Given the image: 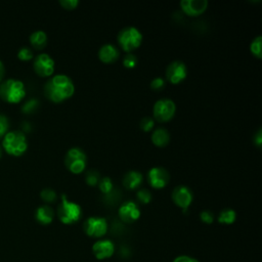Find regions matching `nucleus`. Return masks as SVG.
<instances>
[{"label": "nucleus", "mask_w": 262, "mask_h": 262, "mask_svg": "<svg viewBox=\"0 0 262 262\" xmlns=\"http://www.w3.org/2000/svg\"><path fill=\"white\" fill-rule=\"evenodd\" d=\"M38 106H39V101H38V99H36V98H30V99H28V100L24 103V105L21 106V111H23L24 113L29 114V113H33L34 111H36Z\"/></svg>", "instance_id": "obj_29"}, {"label": "nucleus", "mask_w": 262, "mask_h": 262, "mask_svg": "<svg viewBox=\"0 0 262 262\" xmlns=\"http://www.w3.org/2000/svg\"><path fill=\"white\" fill-rule=\"evenodd\" d=\"M143 36L140 30L134 26H127L118 33L117 40L120 47L127 53L133 51L140 46Z\"/></svg>", "instance_id": "obj_5"}, {"label": "nucleus", "mask_w": 262, "mask_h": 262, "mask_svg": "<svg viewBox=\"0 0 262 262\" xmlns=\"http://www.w3.org/2000/svg\"><path fill=\"white\" fill-rule=\"evenodd\" d=\"M30 42L34 48L43 49L47 44V34L43 30L34 31L30 35Z\"/></svg>", "instance_id": "obj_20"}, {"label": "nucleus", "mask_w": 262, "mask_h": 262, "mask_svg": "<svg viewBox=\"0 0 262 262\" xmlns=\"http://www.w3.org/2000/svg\"><path fill=\"white\" fill-rule=\"evenodd\" d=\"M1 156H2V147L0 146V158H1Z\"/></svg>", "instance_id": "obj_38"}, {"label": "nucleus", "mask_w": 262, "mask_h": 262, "mask_svg": "<svg viewBox=\"0 0 262 262\" xmlns=\"http://www.w3.org/2000/svg\"><path fill=\"white\" fill-rule=\"evenodd\" d=\"M120 56L118 47L113 43H105L98 49V58L105 63H111L117 60Z\"/></svg>", "instance_id": "obj_16"}, {"label": "nucleus", "mask_w": 262, "mask_h": 262, "mask_svg": "<svg viewBox=\"0 0 262 262\" xmlns=\"http://www.w3.org/2000/svg\"><path fill=\"white\" fill-rule=\"evenodd\" d=\"M236 219V213L233 209L225 208L218 215V222L222 224H232Z\"/></svg>", "instance_id": "obj_21"}, {"label": "nucleus", "mask_w": 262, "mask_h": 262, "mask_svg": "<svg viewBox=\"0 0 262 262\" xmlns=\"http://www.w3.org/2000/svg\"><path fill=\"white\" fill-rule=\"evenodd\" d=\"M9 128V121L6 116L0 114V137L4 136L8 132Z\"/></svg>", "instance_id": "obj_32"}, {"label": "nucleus", "mask_w": 262, "mask_h": 262, "mask_svg": "<svg viewBox=\"0 0 262 262\" xmlns=\"http://www.w3.org/2000/svg\"><path fill=\"white\" fill-rule=\"evenodd\" d=\"M54 59L48 53H40L34 58L33 67L35 72L41 77H49L54 72Z\"/></svg>", "instance_id": "obj_10"}, {"label": "nucleus", "mask_w": 262, "mask_h": 262, "mask_svg": "<svg viewBox=\"0 0 262 262\" xmlns=\"http://www.w3.org/2000/svg\"><path fill=\"white\" fill-rule=\"evenodd\" d=\"M143 176L137 170H130L126 172L123 176L122 183L125 188L127 189H135L142 183Z\"/></svg>", "instance_id": "obj_17"}, {"label": "nucleus", "mask_w": 262, "mask_h": 262, "mask_svg": "<svg viewBox=\"0 0 262 262\" xmlns=\"http://www.w3.org/2000/svg\"><path fill=\"white\" fill-rule=\"evenodd\" d=\"M201 220L206 224H211L214 221V214L209 210H204L200 213Z\"/></svg>", "instance_id": "obj_33"}, {"label": "nucleus", "mask_w": 262, "mask_h": 262, "mask_svg": "<svg viewBox=\"0 0 262 262\" xmlns=\"http://www.w3.org/2000/svg\"><path fill=\"white\" fill-rule=\"evenodd\" d=\"M98 187L103 194H108L114 190V183L110 177H102L98 181Z\"/></svg>", "instance_id": "obj_23"}, {"label": "nucleus", "mask_w": 262, "mask_h": 262, "mask_svg": "<svg viewBox=\"0 0 262 262\" xmlns=\"http://www.w3.org/2000/svg\"><path fill=\"white\" fill-rule=\"evenodd\" d=\"M59 4L66 9H75L79 5V0H59Z\"/></svg>", "instance_id": "obj_34"}, {"label": "nucleus", "mask_w": 262, "mask_h": 262, "mask_svg": "<svg viewBox=\"0 0 262 262\" xmlns=\"http://www.w3.org/2000/svg\"><path fill=\"white\" fill-rule=\"evenodd\" d=\"M136 196L139 203L148 204L151 201V193L147 188H140L136 192Z\"/></svg>", "instance_id": "obj_27"}, {"label": "nucleus", "mask_w": 262, "mask_h": 262, "mask_svg": "<svg viewBox=\"0 0 262 262\" xmlns=\"http://www.w3.org/2000/svg\"><path fill=\"white\" fill-rule=\"evenodd\" d=\"M187 76V67L182 60L171 61L166 69V79L172 84H178Z\"/></svg>", "instance_id": "obj_11"}, {"label": "nucleus", "mask_w": 262, "mask_h": 262, "mask_svg": "<svg viewBox=\"0 0 262 262\" xmlns=\"http://www.w3.org/2000/svg\"><path fill=\"white\" fill-rule=\"evenodd\" d=\"M26 96V86L23 81L9 78L0 84V97L10 103H17Z\"/></svg>", "instance_id": "obj_3"}, {"label": "nucleus", "mask_w": 262, "mask_h": 262, "mask_svg": "<svg viewBox=\"0 0 262 262\" xmlns=\"http://www.w3.org/2000/svg\"><path fill=\"white\" fill-rule=\"evenodd\" d=\"M180 7L184 13L190 16L202 14L208 7L207 0H181Z\"/></svg>", "instance_id": "obj_15"}, {"label": "nucleus", "mask_w": 262, "mask_h": 262, "mask_svg": "<svg viewBox=\"0 0 262 262\" xmlns=\"http://www.w3.org/2000/svg\"><path fill=\"white\" fill-rule=\"evenodd\" d=\"M2 146L5 151L11 156H21L28 148L26 134L20 130L8 131L3 137Z\"/></svg>", "instance_id": "obj_4"}, {"label": "nucleus", "mask_w": 262, "mask_h": 262, "mask_svg": "<svg viewBox=\"0 0 262 262\" xmlns=\"http://www.w3.org/2000/svg\"><path fill=\"white\" fill-rule=\"evenodd\" d=\"M147 181L154 188L161 189L170 181V174L164 167H151L147 172Z\"/></svg>", "instance_id": "obj_12"}, {"label": "nucleus", "mask_w": 262, "mask_h": 262, "mask_svg": "<svg viewBox=\"0 0 262 262\" xmlns=\"http://www.w3.org/2000/svg\"><path fill=\"white\" fill-rule=\"evenodd\" d=\"M139 127L144 132H148V131L152 130L154 127H155V120H154V118H151L149 116L143 117L140 120V122H139Z\"/></svg>", "instance_id": "obj_25"}, {"label": "nucleus", "mask_w": 262, "mask_h": 262, "mask_svg": "<svg viewBox=\"0 0 262 262\" xmlns=\"http://www.w3.org/2000/svg\"><path fill=\"white\" fill-rule=\"evenodd\" d=\"M151 141L155 145L159 147L166 146L170 141V133L166 128L158 127L152 130Z\"/></svg>", "instance_id": "obj_19"}, {"label": "nucleus", "mask_w": 262, "mask_h": 262, "mask_svg": "<svg viewBox=\"0 0 262 262\" xmlns=\"http://www.w3.org/2000/svg\"><path fill=\"white\" fill-rule=\"evenodd\" d=\"M34 56L33 54V51L29 48V47H20L17 51V57L20 59V60H30L32 59Z\"/></svg>", "instance_id": "obj_30"}, {"label": "nucleus", "mask_w": 262, "mask_h": 262, "mask_svg": "<svg viewBox=\"0 0 262 262\" xmlns=\"http://www.w3.org/2000/svg\"><path fill=\"white\" fill-rule=\"evenodd\" d=\"M107 228L108 225L106 219L100 216L88 217L83 223V230L90 237L99 238L103 236L106 233Z\"/></svg>", "instance_id": "obj_8"}, {"label": "nucleus", "mask_w": 262, "mask_h": 262, "mask_svg": "<svg viewBox=\"0 0 262 262\" xmlns=\"http://www.w3.org/2000/svg\"><path fill=\"white\" fill-rule=\"evenodd\" d=\"M92 252L97 260H104L114 255L115 245L111 239H98L93 244Z\"/></svg>", "instance_id": "obj_14"}, {"label": "nucleus", "mask_w": 262, "mask_h": 262, "mask_svg": "<svg viewBox=\"0 0 262 262\" xmlns=\"http://www.w3.org/2000/svg\"><path fill=\"white\" fill-rule=\"evenodd\" d=\"M166 85V80L163 77H156L150 81V88L156 91L162 90Z\"/></svg>", "instance_id": "obj_31"}, {"label": "nucleus", "mask_w": 262, "mask_h": 262, "mask_svg": "<svg viewBox=\"0 0 262 262\" xmlns=\"http://www.w3.org/2000/svg\"><path fill=\"white\" fill-rule=\"evenodd\" d=\"M118 215L125 223H133L140 217V209L135 202L126 201L119 207Z\"/></svg>", "instance_id": "obj_13"}, {"label": "nucleus", "mask_w": 262, "mask_h": 262, "mask_svg": "<svg viewBox=\"0 0 262 262\" xmlns=\"http://www.w3.org/2000/svg\"><path fill=\"white\" fill-rule=\"evenodd\" d=\"M99 179H100V176H99V173L96 170L87 171L86 176H85V180H86L87 184H89L91 186H94V185L98 184Z\"/></svg>", "instance_id": "obj_28"}, {"label": "nucleus", "mask_w": 262, "mask_h": 262, "mask_svg": "<svg viewBox=\"0 0 262 262\" xmlns=\"http://www.w3.org/2000/svg\"><path fill=\"white\" fill-rule=\"evenodd\" d=\"M254 143L258 147L261 146V143H262V129L261 128H259L257 130V132L255 133V135H254Z\"/></svg>", "instance_id": "obj_36"}, {"label": "nucleus", "mask_w": 262, "mask_h": 262, "mask_svg": "<svg viewBox=\"0 0 262 262\" xmlns=\"http://www.w3.org/2000/svg\"><path fill=\"white\" fill-rule=\"evenodd\" d=\"M173 262H199L196 259L192 258V257H189V256H186V255H181V256H178L176 257Z\"/></svg>", "instance_id": "obj_35"}, {"label": "nucleus", "mask_w": 262, "mask_h": 262, "mask_svg": "<svg viewBox=\"0 0 262 262\" xmlns=\"http://www.w3.org/2000/svg\"><path fill=\"white\" fill-rule=\"evenodd\" d=\"M138 63V58L135 54H133L132 52L127 53L124 57H123V64L125 68L127 69H133L136 67V64Z\"/></svg>", "instance_id": "obj_26"}, {"label": "nucleus", "mask_w": 262, "mask_h": 262, "mask_svg": "<svg viewBox=\"0 0 262 262\" xmlns=\"http://www.w3.org/2000/svg\"><path fill=\"white\" fill-rule=\"evenodd\" d=\"M250 51L257 58L262 57V36H256L250 43Z\"/></svg>", "instance_id": "obj_22"}, {"label": "nucleus", "mask_w": 262, "mask_h": 262, "mask_svg": "<svg viewBox=\"0 0 262 262\" xmlns=\"http://www.w3.org/2000/svg\"><path fill=\"white\" fill-rule=\"evenodd\" d=\"M5 75V68H4V63L2 62V60L0 59V82L2 81V79L4 78Z\"/></svg>", "instance_id": "obj_37"}, {"label": "nucleus", "mask_w": 262, "mask_h": 262, "mask_svg": "<svg viewBox=\"0 0 262 262\" xmlns=\"http://www.w3.org/2000/svg\"><path fill=\"white\" fill-rule=\"evenodd\" d=\"M176 112V104L174 100L168 97L158 99L152 106V115L158 122H168L170 121Z\"/></svg>", "instance_id": "obj_7"}, {"label": "nucleus", "mask_w": 262, "mask_h": 262, "mask_svg": "<svg viewBox=\"0 0 262 262\" xmlns=\"http://www.w3.org/2000/svg\"><path fill=\"white\" fill-rule=\"evenodd\" d=\"M54 218V211L48 205L39 206L35 211V219L42 225H47L52 222Z\"/></svg>", "instance_id": "obj_18"}, {"label": "nucleus", "mask_w": 262, "mask_h": 262, "mask_svg": "<svg viewBox=\"0 0 262 262\" xmlns=\"http://www.w3.org/2000/svg\"><path fill=\"white\" fill-rule=\"evenodd\" d=\"M75 93L73 80L64 74H56L50 77L44 85L45 96L53 102H61Z\"/></svg>", "instance_id": "obj_1"}, {"label": "nucleus", "mask_w": 262, "mask_h": 262, "mask_svg": "<svg viewBox=\"0 0 262 262\" xmlns=\"http://www.w3.org/2000/svg\"><path fill=\"white\" fill-rule=\"evenodd\" d=\"M171 199L177 207L181 208L183 212H186L193 200V194L188 186L177 185L171 192Z\"/></svg>", "instance_id": "obj_9"}, {"label": "nucleus", "mask_w": 262, "mask_h": 262, "mask_svg": "<svg viewBox=\"0 0 262 262\" xmlns=\"http://www.w3.org/2000/svg\"><path fill=\"white\" fill-rule=\"evenodd\" d=\"M64 165L70 172L80 174L85 170L87 165V156L85 151L79 146L69 148L64 155Z\"/></svg>", "instance_id": "obj_6"}, {"label": "nucleus", "mask_w": 262, "mask_h": 262, "mask_svg": "<svg viewBox=\"0 0 262 262\" xmlns=\"http://www.w3.org/2000/svg\"><path fill=\"white\" fill-rule=\"evenodd\" d=\"M40 196L41 199L46 202V203H53L55 202V200L57 199V194L55 192V190H53L50 187H45L41 190L40 192Z\"/></svg>", "instance_id": "obj_24"}, {"label": "nucleus", "mask_w": 262, "mask_h": 262, "mask_svg": "<svg viewBox=\"0 0 262 262\" xmlns=\"http://www.w3.org/2000/svg\"><path fill=\"white\" fill-rule=\"evenodd\" d=\"M56 214L61 223L70 225L81 219L82 208L79 204L70 201L67 194L62 193L60 196V203L57 206Z\"/></svg>", "instance_id": "obj_2"}]
</instances>
